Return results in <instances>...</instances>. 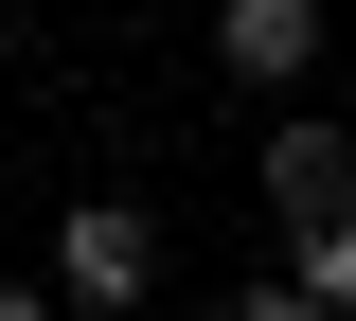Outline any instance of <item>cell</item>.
I'll return each mask as SVG.
<instances>
[{"instance_id":"2","label":"cell","mask_w":356,"mask_h":321,"mask_svg":"<svg viewBox=\"0 0 356 321\" xmlns=\"http://www.w3.org/2000/svg\"><path fill=\"white\" fill-rule=\"evenodd\" d=\"M214 54H232V90H303L321 72V0H214Z\"/></svg>"},{"instance_id":"3","label":"cell","mask_w":356,"mask_h":321,"mask_svg":"<svg viewBox=\"0 0 356 321\" xmlns=\"http://www.w3.org/2000/svg\"><path fill=\"white\" fill-rule=\"evenodd\" d=\"M339 179H356V143L321 125V107H285V125L250 143V196H267V214H321V196H339Z\"/></svg>"},{"instance_id":"6","label":"cell","mask_w":356,"mask_h":321,"mask_svg":"<svg viewBox=\"0 0 356 321\" xmlns=\"http://www.w3.org/2000/svg\"><path fill=\"white\" fill-rule=\"evenodd\" d=\"M0 321H72V304H54V285H0Z\"/></svg>"},{"instance_id":"1","label":"cell","mask_w":356,"mask_h":321,"mask_svg":"<svg viewBox=\"0 0 356 321\" xmlns=\"http://www.w3.org/2000/svg\"><path fill=\"white\" fill-rule=\"evenodd\" d=\"M54 304L72 321H143L161 304V214H143V196H72V214H54Z\"/></svg>"},{"instance_id":"5","label":"cell","mask_w":356,"mask_h":321,"mask_svg":"<svg viewBox=\"0 0 356 321\" xmlns=\"http://www.w3.org/2000/svg\"><path fill=\"white\" fill-rule=\"evenodd\" d=\"M232 321H339V304H321V285L285 268V285H232Z\"/></svg>"},{"instance_id":"4","label":"cell","mask_w":356,"mask_h":321,"mask_svg":"<svg viewBox=\"0 0 356 321\" xmlns=\"http://www.w3.org/2000/svg\"><path fill=\"white\" fill-rule=\"evenodd\" d=\"M285 232H303V250H285V268H303V285H321V304H339V321H356V179H339V196H321V214H285Z\"/></svg>"}]
</instances>
